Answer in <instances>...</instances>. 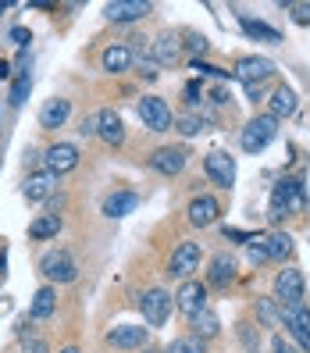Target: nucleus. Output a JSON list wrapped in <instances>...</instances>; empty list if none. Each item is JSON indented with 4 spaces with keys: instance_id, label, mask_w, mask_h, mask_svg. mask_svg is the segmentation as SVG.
Returning <instances> with one entry per match:
<instances>
[{
    "instance_id": "6ab92c4d",
    "label": "nucleus",
    "mask_w": 310,
    "mask_h": 353,
    "mask_svg": "<svg viewBox=\"0 0 310 353\" xmlns=\"http://www.w3.org/2000/svg\"><path fill=\"white\" fill-rule=\"evenodd\" d=\"M68 114H72V100L54 97V100L43 103V111H39V125H43V129H61L68 121Z\"/></svg>"
},
{
    "instance_id": "c85d7f7f",
    "label": "nucleus",
    "mask_w": 310,
    "mask_h": 353,
    "mask_svg": "<svg viewBox=\"0 0 310 353\" xmlns=\"http://www.w3.org/2000/svg\"><path fill=\"white\" fill-rule=\"evenodd\" d=\"M61 232V218L57 214H39L32 225H29V236L32 239H54Z\"/></svg>"
},
{
    "instance_id": "bb28decb",
    "label": "nucleus",
    "mask_w": 310,
    "mask_h": 353,
    "mask_svg": "<svg viewBox=\"0 0 310 353\" xmlns=\"http://www.w3.org/2000/svg\"><path fill=\"white\" fill-rule=\"evenodd\" d=\"M264 246H267V257L271 261H285L289 254H293V236L289 232H271V236H264Z\"/></svg>"
},
{
    "instance_id": "a19ab883",
    "label": "nucleus",
    "mask_w": 310,
    "mask_h": 353,
    "mask_svg": "<svg viewBox=\"0 0 310 353\" xmlns=\"http://www.w3.org/2000/svg\"><path fill=\"white\" fill-rule=\"evenodd\" d=\"M139 75H143V79H157V72H154L150 61H139Z\"/></svg>"
},
{
    "instance_id": "a211bd4d",
    "label": "nucleus",
    "mask_w": 310,
    "mask_h": 353,
    "mask_svg": "<svg viewBox=\"0 0 310 353\" xmlns=\"http://www.w3.org/2000/svg\"><path fill=\"white\" fill-rule=\"evenodd\" d=\"M189 225H196V228H207V225H214L218 218H221V203L214 200V196H196L193 203H189Z\"/></svg>"
},
{
    "instance_id": "393cba45",
    "label": "nucleus",
    "mask_w": 310,
    "mask_h": 353,
    "mask_svg": "<svg viewBox=\"0 0 310 353\" xmlns=\"http://www.w3.org/2000/svg\"><path fill=\"white\" fill-rule=\"evenodd\" d=\"M54 310H57V293H54V285H43V289H36V296H32V307H29V314L36 321H47L54 318Z\"/></svg>"
},
{
    "instance_id": "9d476101",
    "label": "nucleus",
    "mask_w": 310,
    "mask_h": 353,
    "mask_svg": "<svg viewBox=\"0 0 310 353\" xmlns=\"http://www.w3.org/2000/svg\"><path fill=\"white\" fill-rule=\"evenodd\" d=\"M43 164H47L50 175L75 172L79 168V147L75 143H54V147H47V154H43Z\"/></svg>"
},
{
    "instance_id": "6e6552de",
    "label": "nucleus",
    "mask_w": 310,
    "mask_h": 353,
    "mask_svg": "<svg viewBox=\"0 0 310 353\" xmlns=\"http://www.w3.org/2000/svg\"><path fill=\"white\" fill-rule=\"evenodd\" d=\"M282 307V303H278ZM282 325L289 328V336L300 343V353H310V310L303 303L282 307Z\"/></svg>"
},
{
    "instance_id": "dca6fc26",
    "label": "nucleus",
    "mask_w": 310,
    "mask_h": 353,
    "mask_svg": "<svg viewBox=\"0 0 310 353\" xmlns=\"http://www.w3.org/2000/svg\"><path fill=\"white\" fill-rule=\"evenodd\" d=\"M147 332L150 328H143V325H118L107 332V346L114 350H139L143 343H147Z\"/></svg>"
},
{
    "instance_id": "39448f33",
    "label": "nucleus",
    "mask_w": 310,
    "mask_h": 353,
    "mask_svg": "<svg viewBox=\"0 0 310 353\" xmlns=\"http://www.w3.org/2000/svg\"><path fill=\"white\" fill-rule=\"evenodd\" d=\"M136 111H139L143 125H147L150 132H168L175 125V114L168 108V100H161V97H143Z\"/></svg>"
},
{
    "instance_id": "f704fd0d",
    "label": "nucleus",
    "mask_w": 310,
    "mask_h": 353,
    "mask_svg": "<svg viewBox=\"0 0 310 353\" xmlns=\"http://www.w3.org/2000/svg\"><path fill=\"white\" fill-rule=\"evenodd\" d=\"M239 339L246 343V353L257 350V332H254V325H250V321H242V325H239Z\"/></svg>"
},
{
    "instance_id": "49530a36",
    "label": "nucleus",
    "mask_w": 310,
    "mask_h": 353,
    "mask_svg": "<svg viewBox=\"0 0 310 353\" xmlns=\"http://www.w3.org/2000/svg\"><path fill=\"white\" fill-rule=\"evenodd\" d=\"M250 353H260V350H250Z\"/></svg>"
},
{
    "instance_id": "2f4dec72",
    "label": "nucleus",
    "mask_w": 310,
    "mask_h": 353,
    "mask_svg": "<svg viewBox=\"0 0 310 353\" xmlns=\"http://www.w3.org/2000/svg\"><path fill=\"white\" fill-rule=\"evenodd\" d=\"M29 90H32V79H29V72H22V75L14 79V86H11V108H22Z\"/></svg>"
},
{
    "instance_id": "5701e85b",
    "label": "nucleus",
    "mask_w": 310,
    "mask_h": 353,
    "mask_svg": "<svg viewBox=\"0 0 310 353\" xmlns=\"http://www.w3.org/2000/svg\"><path fill=\"white\" fill-rule=\"evenodd\" d=\"M182 57V43H178V36H172V32H161L157 39H154V61L157 65H175V61Z\"/></svg>"
},
{
    "instance_id": "e433bc0d",
    "label": "nucleus",
    "mask_w": 310,
    "mask_h": 353,
    "mask_svg": "<svg viewBox=\"0 0 310 353\" xmlns=\"http://www.w3.org/2000/svg\"><path fill=\"white\" fill-rule=\"evenodd\" d=\"M22 353H50V346H47V339H25Z\"/></svg>"
},
{
    "instance_id": "7c9ffc66",
    "label": "nucleus",
    "mask_w": 310,
    "mask_h": 353,
    "mask_svg": "<svg viewBox=\"0 0 310 353\" xmlns=\"http://www.w3.org/2000/svg\"><path fill=\"white\" fill-rule=\"evenodd\" d=\"M164 353H207V343L196 336H182V339H172Z\"/></svg>"
},
{
    "instance_id": "1a4fd4ad",
    "label": "nucleus",
    "mask_w": 310,
    "mask_h": 353,
    "mask_svg": "<svg viewBox=\"0 0 310 353\" xmlns=\"http://www.w3.org/2000/svg\"><path fill=\"white\" fill-rule=\"evenodd\" d=\"M147 164L157 172V175H178L185 164H189V150L185 147H157L150 157H147Z\"/></svg>"
},
{
    "instance_id": "ddd939ff",
    "label": "nucleus",
    "mask_w": 310,
    "mask_h": 353,
    "mask_svg": "<svg viewBox=\"0 0 310 353\" xmlns=\"http://www.w3.org/2000/svg\"><path fill=\"white\" fill-rule=\"evenodd\" d=\"M103 14H107V22L125 26V22H139V18H147L150 4H147V0H111V4L103 8Z\"/></svg>"
},
{
    "instance_id": "58836bf2",
    "label": "nucleus",
    "mask_w": 310,
    "mask_h": 353,
    "mask_svg": "<svg viewBox=\"0 0 310 353\" xmlns=\"http://www.w3.org/2000/svg\"><path fill=\"white\" fill-rule=\"evenodd\" d=\"M185 39H189V43H185V47H189L193 54H207V39H203V36L189 32V36H185Z\"/></svg>"
},
{
    "instance_id": "c9c22d12",
    "label": "nucleus",
    "mask_w": 310,
    "mask_h": 353,
    "mask_svg": "<svg viewBox=\"0 0 310 353\" xmlns=\"http://www.w3.org/2000/svg\"><path fill=\"white\" fill-rule=\"evenodd\" d=\"M289 11H293L300 26H310V4H289Z\"/></svg>"
},
{
    "instance_id": "f3484780",
    "label": "nucleus",
    "mask_w": 310,
    "mask_h": 353,
    "mask_svg": "<svg viewBox=\"0 0 310 353\" xmlns=\"http://www.w3.org/2000/svg\"><path fill=\"white\" fill-rule=\"evenodd\" d=\"M132 61H136V54H132V47H129V43H111L107 50H103L100 65H103V72L121 75V72H129V68H132Z\"/></svg>"
},
{
    "instance_id": "0eeeda50",
    "label": "nucleus",
    "mask_w": 310,
    "mask_h": 353,
    "mask_svg": "<svg viewBox=\"0 0 310 353\" xmlns=\"http://www.w3.org/2000/svg\"><path fill=\"white\" fill-rule=\"evenodd\" d=\"M303 293H307V282H303L300 268H285V272L275 275V300H278L282 307L303 303Z\"/></svg>"
},
{
    "instance_id": "7ed1b4c3",
    "label": "nucleus",
    "mask_w": 310,
    "mask_h": 353,
    "mask_svg": "<svg viewBox=\"0 0 310 353\" xmlns=\"http://www.w3.org/2000/svg\"><path fill=\"white\" fill-rule=\"evenodd\" d=\"M172 307H175V296L164 293V289H147L139 296V310H143V321L150 328H161L164 321L172 318Z\"/></svg>"
},
{
    "instance_id": "9b49d317",
    "label": "nucleus",
    "mask_w": 310,
    "mask_h": 353,
    "mask_svg": "<svg viewBox=\"0 0 310 353\" xmlns=\"http://www.w3.org/2000/svg\"><path fill=\"white\" fill-rule=\"evenodd\" d=\"M203 172H207V179H211L214 185L229 190V185L236 182V161H232L229 154L214 150V154H207V157H203Z\"/></svg>"
},
{
    "instance_id": "f8f14e48",
    "label": "nucleus",
    "mask_w": 310,
    "mask_h": 353,
    "mask_svg": "<svg viewBox=\"0 0 310 353\" xmlns=\"http://www.w3.org/2000/svg\"><path fill=\"white\" fill-rule=\"evenodd\" d=\"M175 307L182 310L185 318H193V314H200V310L207 307V285L203 282H182L178 285V293H175Z\"/></svg>"
},
{
    "instance_id": "a878e982",
    "label": "nucleus",
    "mask_w": 310,
    "mask_h": 353,
    "mask_svg": "<svg viewBox=\"0 0 310 353\" xmlns=\"http://www.w3.org/2000/svg\"><path fill=\"white\" fill-rule=\"evenodd\" d=\"M139 207V196L136 193H111L107 200H103V214L107 218H125V214H132Z\"/></svg>"
},
{
    "instance_id": "cd10ccee",
    "label": "nucleus",
    "mask_w": 310,
    "mask_h": 353,
    "mask_svg": "<svg viewBox=\"0 0 310 353\" xmlns=\"http://www.w3.org/2000/svg\"><path fill=\"white\" fill-rule=\"evenodd\" d=\"M257 318H260V325L264 328H278L282 325V307H278V300L271 296H257Z\"/></svg>"
},
{
    "instance_id": "72a5a7b5",
    "label": "nucleus",
    "mask_w": 310,
    "mask_h": 353,
    "mask_svg": "<svg viewBox=\"0 0 310 353\" xmlns=\"http://www.w3.org/2000/svg\"><path fill=\"white\" fill-rule=\"evenodd\" d=\"M246 250H250V261H254V264H264V261H271V257H267V246H264V236L250 239V243H246Z\"/></svg>"
},
{
    "instance_id": "79ce46f5",
    "label": "nucleus",
    "mask_w": 310,
    "mask_h": 353,
    "mask_svg": "<svg viewBox=\"0 0 310 353\" xmlns=\"http://www.w3.org/2000/svg\"><path fill=\"white\" fill-rule=\"evenodd\" d=\"M196 97H200V86H196V82H193V86H185V100H189V108L196 103Z\"/></svg>"
},
{
    "instance_id": "c756f323",
    "label": "nucleus",
    "mask_w": 310,
    "mask_h": 353,
    "mask_svg": "<svg viewBox=\"0 0 310 353\" xmlns=\"http://www.w3.org/2000/svg\"><path fill=\"white\" fill-rule=\"evenodd\" d=\"M239 22H242V29L250 32L254 39H267V43H282V36H278L275 29H267L264 22H254V18H239Z\"/></svg>"
},
{
    "instance_id": "c03bdc74",
    "label": "nucleus",
    "mask_w": 310,
    "mask_h": 353,
    "mask_svg": "<svg viewBox=\"0 0 310 353\" xmlns=\"http://www.w3.org/2000/svg\"><path fill=\"white\" fill-rule=\"evenodd\" d=\"M11 75V68H8V61H0V79H8Z\"/></svg>"
},
{
    "instance_id": "423d86ee",
    "label": "nucleus",
    "mask_w": 310,
    "mask_h": 353,
    "mask_svg": "<svg viewBox=\"0 0 310 353\" xmlns=\"http://www.w3.org/2000/svg\"><path fill=\"white\" fill-rule=\"evenodd\" d=\"M200 261H203L200 243H178L175 254H172V261H168V275H172V279H182V282H189L193 272H200Z\"/></svg>"
},
{
    "instance_id": "2eb2a0df",
    "label": "nucleus",
    "mask_w": 310,
    "mask_h": 353,
    "mask_svg": "<svg viewBox=\"0 0 310 353\" xmlns=\"http://www.w3.org/2000/svg\"><path fill=\"white\" fill-rule=\"evenodd\" d=\"M236 75L246 82V86H260V82H267V79L275 75V65L267 57H239Z\"/></svg>"
},
{
    "instance_id": "4468645a",
    "label": "nucleus",
    "mask_w": 310,
    "mask_h": 353,
    "mask_svg": "<svg viewBox=\"0 0 310 353\" xmlns=\"http://www.w3.org/2000/svg\"><path fill=\"white\" fill-rule=\"evenodd\" d=\"M96 136L107 143V147H121V143H125V121H121V114L111 111V108L96 111Z\"/></svg>"
},
{
    "instance_id": "20e7f679",
    "label": "nucleus",
    "mask_w": 310,
    "mask_h": 353,
    "mask_svg": "<svg viewBox=\"0 0 310 353\" xmlns=\"http://www.w3.org/2000/svg\"><path fill=\"white\" fill-rule=\"evenodd\" d=\"M39 272H43V279L54 285H68V282H75L79 279V264L72 261V254L68 250H54V254H47L43 261H39Z\"/></svg>"
},
{
    "instance_id": "a18cd8bd",
    "label": "nucleus",
    "mask_w": 310,
    "mask_h": 353,
    "mask_svg": "<svg viewBox=\"0 0 310 353\" xmlns=\"http://www.w3.org/2000/svg\"><path fill=\"white\" fill-rule=\"evenodd\" d=\"M57 353H79V346H65V350H57Z\"/></svg>"
},
{
    "instance_id": "37998d69",
    "label": "nucleus",
    "mask_w": 310,
    "mask_h": 353,
    "mask_svg": "<svg viewBox=\"0 0 310 353\" xmlns=\"http://www.w3.org/2000/svg\"><path fill=\"white\" fill-rule=\"evenodd\" d=\"M11 39H14V43H25V39H29V29H11Z\"/></svg>"
},
{
    "instance_id": "f03ea898",
    "label": "nucleus",
    "mask_w": 310,
    "mask_h": 353,
    "mask_svg": "<svg viewBox=\"0 0 310 353\" xmlns=\"http://www.w3.org/2000/svg\"><path fill=\"white\" fill-rule=\"evenodd\" d=\"M300 207H303V182L300 179H282L271 190V211H267V218L282 221L285 214L300 211Z\"/></svg>"
},
{
    "instance_id": "ea45409f",
    "label": "nucleus",
    "mask_w": 310,
    "mask_h": 353,
    "mask_svg": "<svg viewBox=\"0 0 310 353\" xmlns=\"http://www.w3.org/2000/svg\"><path fill=\"white\" fill-rule=\"evenodd\" d=\"M79 136H96V114L82 118V125H79Z\"/></svg>"
},
{
    "instance_id": "b1692460",
    "label": "nucleus",
    "mask_w": 310,
    "mask_h": 353,
    "mask_svg": "<svg viewBox=\"0 0 310 353\" xmlns=\"http://www.w3.org/2000/svg\"><path fill=\"white\" fill-rule=\"evenodd\" d=\"M189 328H193V336H196V339H203V343H207V339H214L218 332H221V321H218V314H214L211 307H203L200 314H193V318H189Z\"/></svg>"
},
{
    "instance_id": "f257e3e1",
    "label": "nucleus",
    "mask_w": 310,
    "mask_h": 353,
    "mask_svg": "<svg viewBox=\"0 0 310 353\" xmlns=\"http://www.w3.org/2000/svg\"><path fill=\"white\" fill-rule=\"evenodd\" d=\"M275 136H278V121H275L271 114H257V118L246 121V129L239 132V147H242L246 154H260Z\"/></svg>"
},
{
    "instance_id": "473e14b6",
    "label": "nucleus",
    "mask_w": 310,
    "mask_h": 353,
    "mask_svg": "<svg viewBox=\"0 0 310 353\" xmlns=\"http://www.w3.org/2000/svg\"><path fill=\"white\" fill-rule=\"evenodd\" d=\"M175 125H178L182 136H196V132H203V118H196V114H182V118H175Z\"/></svg>"
},
{
    "instance_id": "4be33fe9",
    "label": "nucleus",
    "mask_w": 310,
    "mask_h": 353,
    "mask_svg": "<svg viewBox=\"0 0 310 353\" xmlns=\"http://www.w3.org/2000/svg\"><path fill=\"white\" fill-rule=\"evenodd\" d=\"M267 103H271V111H267V114H271L275 121L293 118V114H296V90H293V86H278Z\"/></svg>"
},
{
    "instance_id": "412c9836",
    "label": "nucleus",
    "mask_w": 310,
    "mask_h": 353,
    "mask_svg": "<svg viewBox=\"0 0 310 353\" xmlns=\"http://www.w3.org/2000/svg\"><path fill=\"white\" fill-rule=\"evenodd\" d=\"M54 190H57V175H50V172H36V175H29V179H25V185H22L25 200H32V203L47 200Z\"/></svg>"
},
{
    "instance_id": "4c0bfd02",
    "label": "nucleus",
    "mask_w": 310,
    "mask_h": 353,
    "mask_svg": "<svg viewBox=\"0 0 310 353\" xmlns=\"http://www.w3.org/2000/svg\"><path fill=\"white\" fill-rule=\"evenodd\" d=\"M271 353H300V346H293V343H289V339L275 336V339H271Z\"/></svg>"
},
{
    "instance_id": "aec40b11",
    "label": "nucleus",
    "mask_w": 310,
    "mask_h": 353,
    "mask_svg": "<svg viewBox=\"0 0 310 353\" xmlns=\"http://www.w3.org/2000/svg\"><path fill=\"white\" fill-rule=\"evenodd\" d=\"M207 282L225 289L229 282H236V257L232 254H218L211 257V268H207Z\"/></svg>"
}]
</instances>
